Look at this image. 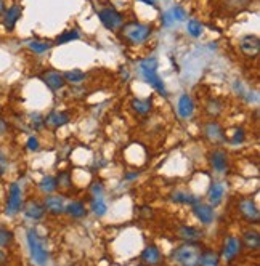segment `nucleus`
Returning <instances> with one entry per match:
<instances>
[{"label":"nucleus","instance_id":"4c0bfd02","mask_svg":"<svg viewBox=\"0 0 260 266\" xmlns=\"http://www.w3.org/2000/svg\"><path fill=\"white\" fill-rule=\"evenodd\" d=\"M220 109H222V106H220L218 103H217V101H211V105H209L207 106V112H209V114H211V116H217V114H220Z\"/></svg>","mask_w":260,"mask_h":266},{"label":"nucleus","instance_id":"dca6fc26","mask_svg":"<svg viewBox=\"0 0 260 266\" xmlns=\"http://www.w3.org/2000/svg\"><path fill=\"white\" fill-rule=\"evenodd\" d=\"M204 133H206V138L212 143H222L225 141V133H223V128L222 125L218 124V122H207L206 124V128H204Z\"/></svg>","mask_w":260,"mask_h":266},{"label":"nucleus","instance_id":"1a4fd4ad","mask_svg":"<svg viewBox=\"0 0 260 266\" xmlns=\"http://www.w3.org/2000/svg\"><path fill=\"white\" fill-rule=\"evenodd\" d=\"M238 210L241 213V217L249 221V223H257L260 218V213H258V207L255 206V202L252 199H241L238 204Z\"/></svg>","mask_w":260,"mask_h":266},{"label":"nucleus","instance_id":"7c9ffc66","mask_svg":"<svg viewBox=\"0 0 260 266\" xmlns=\"http://www.w3.org/2000/svg\"><path fill=\"white\" fill-rule=\"evenodd\" d=\"M64 79L73 82V84H79V82H82L85 79V73H82L81 69H73V71H66V73H63Z\"/></svg>","mask_w":260,"mask_h":266},{"label":"nucleus","instance_id":"ea45409f","mask_svg":"<svg viewBox=\"0 0 260 266\" xmlns=\"http://www.w3.org/2000/svg\"><path fill=\"white\" fill-rule=\"evenodd\" d=\"M58 185L59 186H68L69 185V177H68V173H61V175H58Z\"/></svg>","mask_w":260,"mask_h":266},{"label":"nucleus","instance_id":"bb28decb","mask_svg":"<svg viewBox=\"0 0 260 266\" xmlns=\"http://www.w3.org/2000/svg\"><path fill=\"white\" fill-rule=\"evenodd\" d=\"M90 210H92L96 217H103V215L106 213L108 207H106L105 201L102 199V196H95V199L90 202Z\"/></svg>","mask_w":260,"mask_h":266},{"label":"nucleus","instance_id":"6ab92c4d","mask_svg":"<svg viewBox=\"0 0 260 266\" xmlns=\"http://www.w3.org/2000/svg\"><path fill=\"white\" fill-rule=\"evenodd\" d=\"M64 212H66L68 217H71L74 220L87 217V209H85V206H84L81 201H71V202H68L66 207H64Z\"/></svg>","mask_w":260,"mask_h":266},{"label":"nucleus","instance_id":"a878e982","mask_svg":"<svg viewBox=\"0 0 260 266\" xmlns=\"http://www.w3.org/2000/svg\"><path fill=\"white\" fill-rule=\"evenodd\" d=\"M58 188V180L52 175H47L44 177L41 181H39V191H42L45 194H52L55 192Z\"/></svg>","mask_w":260,"mask_h":266},{"label":"nucleus","instance_id":"412c9836","mask_svg":"<svg viewBox=\"0 0 260 266\" xmlns=\"http://www.w3.org/2000/svg\"><path fill=\"white\" fill-rule=\"evenodd\" d=\"M142 261L143 263H149V264H154L161 261V250L157 249V245L151 244L142 252Z\"/></svg>","mask_w":260,"mask_h":266},{"label":"nucleus","instance_id":"a19ab883","mask_svg":"<svg viewBox=\"0 0 260 266\" xmlns=\"http://www.w3.org/2000/svg\"><path fill=\"white\" fill-rule=\"evenodd\" d=\"M162 23H164V26H171L174 23V18H172V13L171 12H166L162 15Z\"/></svg>","mask_w":260,"mask_h":266},{"label":"nucleus","instance_id":"72a5a7b5","mask_svg":"<svg viewBox=\"0 0 260 266\" xmlns=\"http://www.w3.org/2000/svg\"><path fill=\"white\" fill-rule=\"evenodd\" d=\"M8 165H10V160L5 149L0 146V177H4L5 173L8 172Z\"/></svg>","mask_w":260,"mask_h":266},{"label":"nucleus","instance_id":"2eb2a0df","mask_svg":"<svg viewBox=\"0 0 260 266\" xmlns=\"http://www.w3.org/2000/svg\"><path fill=\"white\" fill-rule=\"evenodd\" d=\"M177 109H178V116L183 117V119H191L193 117V112H194V103L191 96L188 93H183L182 96L178 98V103H177Z\"/></svg>","mask_w":260,"mask_h":266},{"label":"nucleus","instance_id":"4be33fe9","mask_svg":"<svg viewBox=\"0 0 260 266\" xmlns=\"http://www.w3.org/2000/svg\"><path fill=\"white\" fill-rule=\"evenodd\" d=\"M241 244H244L249 250H258L260 247V236L255 229H249L243 234Z\"/></svg>","mask_w":260,"mask_h":266},{"label":"nucleus","instance_id":"aec40b11","mask_svg":"<svg viewBox=\"0 0 260 266\" xmlns=\"http://www.w3.org/2000/svg\"><path fill=\"white\" fill-rule=\"evenodd\" d=\"M69 114L68 112H63V111H53L50 112L45 119V124L50 125V127H61V125H66L69 122Z\"/></svg>","mask_w":260,"mask_h":266},{"label":"nucleus","instance_id":"79ce46f5","mask_svg":"<svg viewBox=\"0 0 260 266\" xmlns=\"http://www.w3.org/2000/svg\"><path fill=\"white\" fill-rule=\"evenodd\" d=\"M92 192H93V196H102L103 194V185L102 183H95V185L92 186Z\"/></svg>","mask_w":260,"mask_h":266},{"label":"nucleus","instance_id":"5701e85b","mask_svg":"<svg viewBox=\"0 0 260 266\" xmlns=\"http://www.w3.org/2000/svg\"><path fill=\"white\" fill-rule=\"evenodd\" d=\"M198 263L203 266H217L220 263V255L214 250H204L199 252L198 255Z\"/></svg>","mask_w":260,"mask_h":266},{"label":"nucleus","instance_id":"a18cd8bd","mask_svg":"<svg viewBox=\"0 0 260 266\" xmlns=\"http://www.w3.org/2000/svg\"><path fill=\"white\" fill-rule=\"evenodd\" d=\"M4 12H5V5H4V0H0V16L4 15Z\"/></svg>","mask_w":260,"mask_h":266},{"label":"nucleus","instance_id":"39448f33","mask_svg":"<svg viewBox=\"0 0 260 266\" xmlns=\"http://www.w3.org/2000/svg\"><path fill=\"white\" fill-rule=\"evenodd\" d=\"M23 207V192H21V186L19 183H12L8 189V197H7V204H5V213L8 217H15L16 213H19Z\"/></svg>","mask_w":260,"mask_h":266},{"label":"nucleus","instance_id":"2f4dec72","mask_svg":"<svg viewBox=\"0 0 260 266\" xmlns=\"http://www.w3.org/2000/svg\"><path fill=\"white\" fill-rule=\"evenodd\" d=\"M186 30H188V34H189V36H193V37H199V36L203 34L204 27H203V24H201V23L196 21V19H189L188 24H186Z\"/></svg>","mask_w":260,"mask_h":266},{"label":"nucleus","instance_id":"20e7f679","mask_svg":"<svg viewBox=\"0 0 260 266\" xmlns=\"http://www.w3.org/2000/svg\"><path fill=\"white\" fill-rule=\"evenodd\" d=\"M199 252L201 250H199L196 242H186V244L178 245L177 249H174V252L171 253V258L182 264H194L198 263Z\"/></svg>","mask_w":260,"mask_h":266},{"label":"nucleus","instance_id":"f03ea898","mask_svg":"<svg viewBox=\"0 0 260 266\" xmlns=\"http://www.w3.org/2000/svg\"><path fill=\"white\" fill-rule=\"evenodd\" d=\"M140 71H142V74H143L145 80H146L148 84L151 85L154 90H157L159 93L164 95V96L167 95L164 82H162L161 77L157 76V59H156L154 56L143 59L142 63H140Z\"/></svg>","mask_w":260,"mask_h":266},{"label":"nucleus","instance_id":"4468645a","mask_svg":"<svg viewBox=\"0 0 260 266\" xmlns=\"http://www.w3.org/2000/svg\"><path fill=\"white\" fill-rule=\"evenodd\" d=\"M23 13V7L21 5H12L4 12V26L7 30H13L18 19L21 18Z\"/></svg>","mask_w":260,"mask_h":266},{"label":"nucleus","instance_id":"c85d7f7f","mask_svg":"<svg viewBox=\"0 0 260 266\" xmlns=\"http://www.w3.org/2000/svg\"><path fill=\"white\" fill-rule=\"evenodd\" d=\"M50 44L47 42H42V40H31V42H27V48L31 50L32 53H37V55H42L45 52H48L50 50Z\"/></svg>","mask_w":260,"mask_h":266},{"label":"nucleus","instance_id":"c9c22d12","mask_svg":"<svg viewBox=\"0 0 260 266\" xmlns=\"http://www.w3.org/2000/svg\"><path fill=\"white\" fill-rule=\"evenodd\" d=\"M171 13H172L174 21H185V19H186V12L182 7H174L171 10Z\"/></svg>","mask_w":260,"mask_h":266},{"label":"nucleus","instance_id":"49530a36","mask_svg":"<svg viewBox=\"0 0 260 266\" xmlns=\"http://www.w3.org/2000/svg\"><path fill=\"white\" fill-rule=\"evenodd\" d=\"M137 177V173H128V175H127V180H134Z\"/></svg>","mask_w":260,"mask_h":266},{"label":"nucleus","instance_id":"9b49d317","mask_svg":"<svg viewBox=\"0 0 260 266\" xmlns=\"http://www.w3.org/2000/svg\"><path fill=\"white\" fill-rule=\"evenodd\" d=\"M44 207L48 213L52 215H61L64 212V207H66V201L63 196H59V194H47V197L44 199Z\"/></svg>","mask_w":260,"mask_h":266},{"label":"nucleus","instance_id":"0eeeda50","mask_svg":"<svg viewBox=\"0 0 260 266\" xmlns=\"http://www.w3.org/2000/svg\"><path fill=\"white\" fill-rule=\"evenodd\" d=\"M44 84L52 90V91H56V90H61L64 85H66V79L63 76V73H59V71H55V69H48V71H44L42 76H41Z\"/></svg>","mask_w":260,"mask_h":266},{"label":"nucleus","instance_id":"ddd939ff","mask_svg":"<svg viewBox=\"0 0 260 266\" xmlns=\"http://www.w3.org/2000/svg\"><path fill=\"white\" fill-rule=\"evenodd\" d=\"M239 48H241L243 53L249 56H255L260 48V40L255 34H246L239 40Z\"/></svg>","mask_w":260,"mask_h":266},{"label":"nucleus","instance_id":"9d476101","mask_svg":"<svg viewBox=\"0 0 260 266\" xmlns=\"http://www.w3.org/2000/svg\"><path fill=\"white\" fill-rule=\"evenodd\" d=\"M193 206V213L196 215V218L201 221L203 224H211L215 218V212H214V207L211 204H206V202H201V201H196Z\"/></svg>","mask_w":260,"mask_h":266},{"label":"nucleus","instance_id":"7ed1b4c3","mask_svg":"<svg viewBox=\"0 0 260 266\" xmlns=\"http://www.w3.org/2000/svg\"><path fill=\"white\" fill-rule=\"evenodd\" d=\"M151 27L148 24H142V23H127L122 24V37L127 40V42L134 44V45H140L146 42L151 36Z\"/></svg>","mask_w":260,"mask_h":266},{"label":"nucleus","instance_id":"a211bd4d","mask_svg":"<svg viewBox=\"0 0 260 266\" xmlns=\"http://www.w3.org/2000/svg\"><path fill=\"white\" fill-rule=\"evenodd\" d=\"M211 165L215 172L222 173L228 169V157L223 149H215L211 154Z\"/></svg>","mask_w":260,"mask_h":266},{"label":"nucleus","instance_id":"de8ad7c7","mask_svg":"<svg viewBox=\"0 0 260 266\" xmlns=\"http://www.w3.org/2000/svg\"><path fill=\"white\" fill-rule=\"evenodd\" d=\"M2 257H4V253H2V247H0V260H2Z\"/></svg>","mask_w":260,"mask_h":266},{"label":"nucleus","instance_id":"37998d69","mask_svg":"<svg viewBox=\"0 0 260 266\" xmlns=\"http://www.w3.org/2000/svg\"><path fill=\"white\" fill-rule=\"evenodd\" d=\"M7 131H8V124H7V120L0 117V137H4Z\"/></svg>","mask_w":260,"mask_h":266},{"label":"nucleus","instance_id":"b1692460","mask_svg":"<svg viewBox=\"0 0 260 266\" xmlns=\"http://www.w3.org/2000/svg\"><path fill=\"white\" fill-rule=\"evenodd\" d=\"M178 236L186 242H196L199 238L203 236V232L196 229L194 226H182L178 229Z\"/></svg>","mask_w":260,"mask_h":266},{"label":"nucleus","instance_id":"f257e3e1","mask_svg":"<svg viewBox=\"0 0 260 266\" xmlns=\"http://www.w3.org/2000/svg\"><path fill=\"white\" fill-rule=\"evenodd\" d=\"M26 241H27V249H29V253H31L32 261H36L37 264H45L50 258V255L44 244V239L39 236V232L36 229H27Z\"/></svg>","mask_w":260,"mask_h":266},{"label":"nucleus","instance_id":"cd10ccee","mask_svg":"<svg viewBox=\"0 0 260 266\" xmlns=\"http://www.w3.org/2000/svg\"><path fill=\"white\" fill-rule=\"evenodd\" d=\"M171 199L174 201V202H177V204H194L198 199L194 197V196H191V194H188V192H185V191H175V192H172V196H171Z\"/></svg>","mask_w":260,"mask_h":266},{"label":"nucleus","instance_id":"58836bf2","mask_svg":"<svg viewBox=\"0 0 260 266\" xmlns=\"http://www.w3.org/2000/svg\"><path fill=\"white\" fill-rule=\"evenodd\" d=\"M244 130L241 128V130H236V133H235V137H233V140H232V143L233 145H239V143H243L244 141Z\"/></svg>","mask_w":260,"mask_h":266},{"label":"nucleus","instance_id":"f8f14e48","mask_svg":"<svg viewBox=\"0 0 260 266\" xmlns=\"http://www.w3.org/2000/svg\"><path fill=\"white\" fill-rule=\"evenodd\" d=\"M243 249V244L241 239L236 238V236H230L225 239V245H223V258L226 261H233L235 258L239 257Z\"/></svg>","mask_w":260,"mask_h":266},{"label":"nucleus","instance_id":"c03bdc74","mask_svg":"<svg viewBox=\"0 0 260 266\" xmlns=\"http://www.w3.org/2000/svg\"><path fill=\"white\" fill-rule=\"evenodd\" d=\"M140 2H143V4H146V5H151V7L156 5V0H140Z\"/></svg>","mask_w":260,"mask_h":266},{"label":"nucleus","instance_id":"423d86ee","mask_svg":"<svg viewBox=\"0 0 260 266\" xmlns=\"http://www.w3.org/2000/svg\"><path fill=\"white\" fill-rule=\"evenodd\" d=\"M98 18H100V21H102V24L106 29H109V30H117L119 27H122V24H124L122 13H119L117 10H114L113 7L100 10Z\"/></svg>","mask_w":260,"mask_h":266},{"label":"nucleus","instance_id":"f3484780","mask_svg":"<svg viewBox=\"0 0 260 266\" xmlns=\"http://www.w3.org/2000/svg\"><path fill=\"white\" fill-rule=\"evenodd\" d=\"M225 196V185L220 181H214L211 183V186H209V191H207V199H209V204H211L212 207L218 206L220 202H222Z\"/></svg>","mask_w":260,"mask_h":266},{"label":"nucleus","instance_id":"393cba45","mask_svg":"<svg viewBox=\"0 0 260 266\" xmlns=\"http://www.w3.org/2000/svg\"><path fill=\"white\" fill-rule=\"evenodd\" d=\"M132 109L137 112V114H140V116H146V114H149V111H151V99H140V98H134L132 99Z\"/></svg>","mask_w":260,"mask_h":266},{"label":"nucleus","instance_id":"e433bc0d","mask_svg":"<svg viewBox=\"0 0 260 266\" xmlns=\"http://www.w3.org/2000/svg\"><path fill=\"white\" fill-rule=\"evenodd\" d=\"M26 146H27V149L29 151H39V140H37V137H29L27 138V143H26Z\"/></svg>","mask_w":260,"mask_h":266},{"label":"nucleus","instance_id":"6e6552de","mask_svg":"<svg viewBox=\"0 0 260 266\" xmlns=\"http://www.w3.org/2000/svg\"><path fill=\"white\" fill-rule=\"evenodd\" d=\"M23 213H24V217L27 220H32V221H41L44 217H45V207H44V204L42 202H39L36 199H31V201H27L24 206L21 207Z\"/></svg>","mask_w":260,"mask_h":266},{"label":"nucleus","instance_id":"f704fd0d","mask_svg":"<svg viewBox=\"0 0 260 266\" xmlns=\"http://www.w3.org/2000/svg\"><path fill=\"white\" fill-rule=\"evenodd\" d=\"M223 2H225V7H230L233 10H243L251 4L252 0H223Z\"/></svg>","mask_w":260,"mask_h":266},{"label":"nucleus","instance_id":"c756f323","mask_svg":"<svg viewBox=\"0 0 260 266\" xmlns=\"http://www.w3.org/2000/svg\"><path fill=\"white\" fill-rule=\"evenodd\" d=\"M79 39V30L76 29H69V30H64L63 34H59L58 39H56V45H61V44H68V42H73V40H77Z\"/></svg>","mask_w":260,"mask_h":266},{"label":"nucleus","instance_id":"473e14b6","mask_svg":"<svg viewBox=\"0 0 260 266\" xmlns=\"http://www.w3.org/2000/svg\"><path fill=\"white\" fill-rule=\"evenodd\" d=\"M13 232L7 228H0V247H10L13 244Z\"/></svg>","mask_w":260,"mask_h":266}]
</instances>
